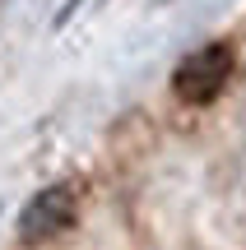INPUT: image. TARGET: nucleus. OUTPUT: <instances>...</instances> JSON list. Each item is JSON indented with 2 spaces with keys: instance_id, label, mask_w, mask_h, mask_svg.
Masks as SVG:
<instances>
[{
  "instance_id": "obj_1",
  "label": "nucleus",
  "mask_w": 246,
  "mask_h": 250,
  "mask_svg": "<svg viewBox=\"0 0 246 250\" xmlns=\"http://www.w3.org/2000/svg\"><path fill=\"white\" fill-rule=\"evenodd\" d=\"M232 70H237V51L228 42H204L186 51L172 70V98L191 102V107H209L223 88H228Z\"/></svg>"
},
{
  "instance_id": "obj_2",
  "label": "nucleus",
  "mask_w": 246,
  "mask_h": 250,
  "mask_svg": "<svg viewBox=\"0 0 246 250\" xmlns=\"http://www.w3.org/2000/svg\"><path fill=\"white\" fill-rule=\"evenodd\" d=\"M74 204H79V199H74L70 186H46V190H37V195L19 208V241H23V246L56 241V236L74 223V213H79Z\"/></svg>"
}]
</instances>
